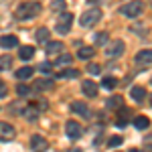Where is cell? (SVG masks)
<instances>
[{
  "mask_svg": "<svg viewBox=\"0 0 152 152\" xmlns=\"http://www.w3.org/2000/svg\"><path fill=\"white\" fill-rule=\"evenodd\" d=\"M41 12V4L35 2V0H28V2H23L18 8H16V18L18 20H28Z\"/></svg>",
  "mask_w": 152,
  "mask_h": 152,
  "instance_id": "cell-1",
  "label": "cell"
},
{
  "mask_svg": "<svg viewBox=\"0 0 152 152\" xmlns=\"http://www.w3.org/2000/svg\"><path fill=\"white\" fill-rule=\"evenodd\" d=\"M99 18H102V8H89V10H85L81 14L79 23H81L83 28H91V26H95L99 23Z\"/></svg>",
  "mask_w": 152,
  "mask_h": 152,
  "instance_id": "cell-2",
  "label": "cell"
},
{
  "mask_svg": "<svg viewBox=\"0 0 152 152\" xmlns=\"http://www.w3.org/2000/svg\"><path fill=\"white\" fill-rule=\"evenodd\" d=\"M142 10H144V2L142 0H132L128 4H124L122 8H120V14H124V16H128V18H136V16H140Z\"/></svg>",
  "mask_w": 152,
  "mask_h": 152,
  "instance_id": "cell-3",
  "label": "cell"
},
{
  "mask_svg": "<svg viewBox=\"0 0 152 152\" xmlns=\"http://www.w3.org/2000/svg\"><path fill=\"white\" fill-rule=\"evenodd\" d=\"M71 24H73V14H71V12H63V14L57 18L55 31L61 33V35H67V33H69V28H71Z\"/></svg>",
  "mask_w": 152,
  "mask_h": 152,
  "instance_id": "cell-4",
  "label": "cell"
},
{
  "mask_svg": "<svg viewBox=\"0 0 152 152\" xmlns=\"http://www.w3.org/2000/svg\"><path fill=\"white\" fill-rule=\"evenodd\" d=\"M65 134H67V138H71V140L81 138V134H83L81 124H79V122H75V120H69V122L65 124Z\"/></svg>",
  "mask_w": 152,
  "mask_h": 152,
  "instance_id": "cell-5",
  "label": "cell"
},
{
  "mask_svg": "<svg viewBox=\"0 0 152 152\" xmlns=\"http://www.w3.org/2000/svg\"><path fill=\"white\" fill-rule=\"evenodd\" d=\"M14 136H16L14 126L8 124V122H0V140H2V142H8V140H12Z\"/></svg>",
  "mask_w": 152,
  "mask_h": 152,
  "instance_id": "cell-6",
  "label": "cell"
},
{
  "mask_svg": "<svg viewBox=\"0 0 152 152\" xmlns=\"http://www.w3.org/2000/svg\"><path fill=\"white\" fill-rule=\"evenodd\" d=\"M124 41H114V43H110V47L105 49V55L107 57H120L122 53H124Z\"/></svg>",
  "mask_w": 152,
  "mask_h": 152,
  "instance_id": "cell-7",
  "label": "cell"
},
{
  "mask_svg": "<svg viewBox=\"0 0 152 152\" xmlns=\"http://www.w3.org/2000/svg\"><path fill=\"white\" fill-rule=\"evenodd\" d=\"M31 146H33V150L35 152H45L49 148V142L43 138V136H39V134H35L33 138H31Z\"/></svg>",
  "mask_w": 152,
  "mask_h": 152,
  "instance_id": "cell-8",
  "label": "cell"
},
{
  "mask_svg": "<svg viewBox=\"0 0 152 152\" xmlns=\"http://www.w3.org/2000/svg\"><path fill=\"white\" fill-rule=\"evenodd\" d=\"M136 63L138 65H150L152 63V49H142L136 53Z\"/></svg>",
  "mask_w": 152,
  "mask_h": 152,
  "instance_id": "cell-9",
  "label": "cell"
},
{
  "mask_svg": "<svg viewBox=\"0 0 152 152\" xmlns=\"http://www.w3.org/2000/svg\"><path fill=\"white\" fill-rule=\"evenodd\" d=\"M0 47L2 49H16L18 47V39L14 35H4L0 39Z\"/></svg>",
  "mask_w": 152,
  "mask_h": 152,
  "instance_id": "cell-10",
  "label": "cell"
},
{
  "mask_svg": "<svg viewBox=\"0 0 152 152\" xmlns=\"http://www.w3.org/2000/svg\"><path fill=\"white\" fill-rule=\"evenodd\" d=\"M81 91L85 94V97H95V95H97V85H95L94 81H83Z\"/></svg>",
  "mask_w": 152,
  "mask_h": 152,
  "instance_id": "cell-11",
  "label": "cell"
},
{
  "mask_svg": "<svg viewBox=\"0 0 152 152\" xmlns=\"http://www.w3.org/2000/svg\"><path fill=\"white\" fill-rule=\"evenodd\" d=\"M71 112H75V114H79L83 118L89 116V107L83 104V102H71Z\"/></svg>",
  "mask_w": 152,
  "mask_h": 152,
  "instance_id": "cell-12",
  "label": "cell"
},
{
  "mask_svg": "<svg viewBox=\"0 0 152 152\" xmlns=\"http://www.w3.org/2000/svg\"><path fill=\"white\" fill-rule=\"evenodd\" d=\"M130 95H132V99L136 102V104H140V102H144V97H146V89L144 87H132L130 89Z\"/></svg>",
  "mask_w": 152,
  "mask_h": 152,
  "instance_id": "cell-13",
  "label": "cell"
},
{
  "mask_svg": "<svg viewBox=\"0 0 152 152\" xmlns=\"http://www.w3.org/2000/svg\"><path fill=\"white\" fill-rule=\"evenodd\" d=\"M33 73H35V69H33V67H20V69L16 71V79H20V81L31 79V77H33Z\"/></svg>",
  "mask_w": 152,
  "mask_h": 152,
  "instance_id": "cell-14",
  "label": "cell"
},
{
  "mask_svg": "<svg viewBox=\"0 0 152 152\" xmlns=\"http://www.w3.org/2000/svg\"><path fill=\"white\" fill-rule=\"evenodd\" d=\"M134 128H138V130L150 128V120H148L146 116H136L134 118Z\"/></svg>",
  "mask_w": 152,
  "mask_h": 152,
  "instance_id": "cell-15",
  "label": "cell"
},
{
  "mask_svg": "<svg viewBox=\"0 0 152 152\" xmlns=\"http://www.w3.org/2000/svg\"><path fill=\"white\" fill-rule=\"evenodd\" d=\"M23 112H24L23 116L26 118V120H31V122L39 118V107H37V105H26V107H24Z\"/></svg>",
  "mask_w": 152,
  "mask_h": 152,
  "instance_id": "cell-16",
  "label": "cell"
},
{
  "mask_svg": "<svg viewBox=\"0 0 152 152\" xmlns=\"http://www.w3.org/2000/svg\"><path fill=\"white\" fill-rule=\"evenodd\" d=\"M61 51H63V43H61V41L47 43V53H49V55H59Z\"/></svg>",
  "mask_w": 152,
  "mask_h": 152,
  "instance_id": "cell-17",
  "label": "cell"
},
{
  "mask_svg": "<svg viewBox=\"0 0 152 152\" xmlns=\"http://www.w3.org/2000/svg\"><path fill=\"white\" fill-rule=\"evenodd\" d=\"M122 105H124V99H122L120 95H112V97L107 99V107H110V110H122Z\"/></svg>",
  "mask_w": 152,
  "mask_h": 152,
  "instance_id": "cell-18",
  "label": "cell"
},
{
  "mask_svg": "<svg viewBox=\"0 0 152 152\" xmlns=\"http://www.w3.org/2000/svg\"><path fill=\"white\" fill-rule=\"evenodd\" d=\"M33 55H35V49L28 47V45H26V47H20V49H18V57L23 59V61H28V59H33Z\"/></svg>",
  "mask_w": 152,
  "mask_h": 152,
  "instance_id": "cell-19",
  "label": "cell"
},
{
  "mask_svg": "<svg viewBox=\"0 0 152 152\" xmlns=\"http://www.w3.org/2000/svg\"><path fill=\"white\" fill-rule=\"evenodd\" d=\"M71 63H73V57H71L69 53H63V55H59V59L55 61V65H59V67H69Z\"/></svg>",
  "mask_w": 152,
  "mask_h": 152,
  "instance_id": "cell-20",
  "label": "cell"
},
{
  "mask_svg": "<svg viewBox=\"0 0 152 152\" xmlns=\"http://www.w3.org/2000/svg\"><path fill=\"white\" fill-rule=\"evenodd\" d=\"M94 55H95V49H91V47H81L77 51V57L79 59H91Z\"/></svg>",
  "mask_w": 152,
  "mask_h": 152,
  "instance_id": "cell-21",
  "label": "cell"
},
{
  "mask_svg": "<svg viewBox=\"0 0 152 152\" xmlns=\"http://www.w3.org/2000/svg\"><path fill=\"white\" fill-rule=\"evenodd\" d=\"M57 77H61V79H75V77H79V71L77 69H65V71H61V73H57Z\"/></svg>",
  "mask_w": 152,
  "mask_h": 152,
  "instance_id": "cell-22",
  "label": "cell"
},
{
  "mask_svg": "<svg viewBox=\"0 0 152 152\" xmlns=\"http://www.w3.org/2000/svg\"><path fill=\"white\" fill-rule=\"evenodd\" d=\"M116 85H118V79H116V77H112V75H107V77L102 79V87H105V89H114Z\"/></svg>",
  "mask_w": 152,
  "mask_h": 152,
  "instance_id": "cell-23",
  "label": "cell"
},
{
  "mask_svg": "<svg viewBox=\"0 0 152 152\" xmlns=\"http://www.w3.org/2000/svg\"><path fill=\"white\" fill-rule=\"evenodd\" d=\"M35 39H37V43H47L49 41V31L47 28H39L35 33Z\"/></svg>",
  "mask_w": 152,
  "mask_h": 152,
  "instance_id": "cell-24",
  "label": "cell"
},
{
  "mask_svg": "<svg viewBox=\"0 0 152 152\" xmlns=\"http://www.w3.org/2000/svg\"><path fill=\"white\" fill-rule=\"evenodd\" d=\"M128 110H124V112H122V114H120V118H118V122H116V126L118 128H124V126H126V124H128Z\"/></svg>",
  "mask_w": 152,
  "mask_h": 152,
  "instance_id": "cell-25",
  "label": "cell"
},
{
  "mask_svg": "<svg viewBox=\"0 0 152 152\" xmlns=\"http://www.w3.org/2000/svg\"><path fill=\"white\" fill-rule=\"evenodd\" d=\"M12 63V57L10 55H0V71L2 69H8Z\"/></svg>",
  "mask_w": 152,
  "mask_h": 152,
  "instance_id": "cell-26",
  "label": "cell"
},
{
  "mask_svg": "<svg viewBox=\"0 0 152 152\" xmlns=\"http://www.w3.org/2000/svg\"><path fill=\"white\" fill-rule=\"evenodd\" d=\"M65 8V0H53L51 2V10L53 12H61Z\"/></svg>",
  "mask_w": 152,
  "mask_h": 152,
  "instance_id": "cell-27",
  "label": "cell"
},
{
  "mask_svg": "<svg viewBox=\"0 0 152 152\" xmlns=\"http://www.w3.org/2000/svg\"><path fill=\"white\" fill-rule=\"evenodd\" d=\"M122 142H124V138H122V136H112V138L107 140V146H110V148H118Z\"/></svg>",
  "mask_w": 152,
  "mask_h": 152,
  "instance_id": "cell-28",
  "label": "cell"
},
{
  "mask_svg": "<svg viewBox=\"0 0 152 152\" xmlns=\"http://www.w3.org/2000/svg\"><path fill=\"white\" fill-rule=\"evenodd\" d=\"M95 43H97V45H105V43H107V33H99V35H95Z\"/></svg>",
  "mask_w": 152,
  "mask_h": 152,
  "instance_id": "cell-29",
  "label": "cell"
},
{
  "mask_svg": "<svg viewBox=\"0 0 152 152\" xmlns=\"http://www.w3.org/2000/svg\"><path fill=\"white\" fill-rule=\"evenodd\" d=\"M16 94H18V95H28V94H31V89H28L26 85H18V87H16Z\"/></svg>",
  "mask_w": 152,
  "mask_h": 152,
  "instance_id": "cell-30",
  "label": "cell"
},
{
  "mask_svg": "<svg viewBox=\"0 0 152 152\" xmlns=\"http://www.w3.org/2000/svg\"><path fill=\"white\" fill-rule=\"evenodd\" d=\"M87 69H89V73H94V75H97V73L102 71V67H99V65H95V63H91V65H89Z\"/></svg>",
  "mask_w": 152,
  "mask_h": 152,
  "instance_id": "cell-31",
  "label": "cell"
},
{
  "mask_svg": "<svg viewBox=\"0 0 152 152\" xmlns=\"http://www.w3.org/2000/svg\"><path fill=\"white\" fill-rule=\"evenodd\" d=\"M39 69L45 71V73H49V71H51V63H47V61H45V63H41V65H39Z\"/></svg>",
  "mask_w": 152,
  "mask_h": 152,
  "instance_id": "cell-32",
  "label": "cell"
},
{
  "mask_svg": "<svg viewBox=\"0 0 152 152\" xmlns=\"http://www.w3.org/2000/svg\"><path fill=\"white\" fill-rule=\"evenodd\" d=\"M6 95V85H4V81H0V97H4Z\"/></svg>",
  "mask_w": 152,
  "mask_h": 152,
  "instance_id": "cell-33",
  "label": "cell"
},
{
  "mask_svg": "<svg viewBox=\"0 0 152 152\" xmlns=\"http://www.w3.org/2000/svg\"><path fill=\"white\" fill-rule=\"evenodd\" d=\"M89 2H91V4H97V2H102V0H89Z\"/></svg>",
  "mask_w": 152,
  "mask_h": 152,
  "instance_id": "cell-34",
  "label": "cell"
},
{
  "mask_svg": "<svg viewBox=\"0 0 152 152\" xmlns=\"http://www.w3.org/2000/svg\"><path fill=\"white\" fill-rule=\"evenodd\" d=\"M146 152H152V148H150V146H148V148H146Z\"/></svg>",
  "mask_w": 152,
  "mask_h": 152,
  "instance_id": "cell-35",
  "label": "cell"
},
{
  "mask_svg": "<svg viewBox=\"0 0 152 152\" xmlns=\"http://www.w3.org/2000/svg\"><path fill=\"white\" fill-rule=\"evenodd\" d=\"M130 152H140V150H134V148H132V150H130Z\"/></svg>",
  "mask_w": 152,
  "mask_h": 152,
  "instance_id": "cell-36",
  "label": "cell"
},
{
  "mask_svg": "<svg viewBox=\"0 0 152 152\" xmlns=\"http://www.w3.org/2000/svg\"><path fill=\"white\" fill-rule=\"evenodd\" d=\"M150 104H152V95H150Z\"/></svg>",
  "mask_w": 152,
  "mask_h": 152,
  "instance_id": "cell-37",
  "label": "cell"
}]
</instances>
